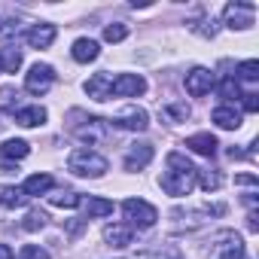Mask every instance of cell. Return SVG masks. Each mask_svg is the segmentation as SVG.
Here are the masks:
<instances>
[{
	"instance_id": "cell-2",
	"label": "cell",
	"mask_w": 259,
	"mask_h": 259,
	"mask_svg": "<svg viewBox=\"0 0 259 259\" xmlns=\"http://www.w3.org/2000/svg\"><path fill=\"white\" fill-rule=\"evenodd\" d=\"M67 168H70V174H76V177H92V180H98V177L107 174V159L98 156V153H92V150H85V147H79V150L70 153Z\"/></svg>"
},
{
	"instance_id": "cell-8",
	"label": "cell",
	"mask_w": 259,
	"mask_h": 259,
	"mask_svg": "<svg viewBox=\"0 0 259 259\" xmlns=\"http://www.w3.org/2000/svg\"><path fill=\"white\" fill-rule=\"evenodd\" d=\"M217 253H220L223 259H247L244 241H241V235H235V232H220V235H217Z\"/></svg>"
},
{
	"instance_id": "cell-34",
	"label": "cell",
	"mask_w": 259,
	"mask_h": 259,
	"mask_svg": "<svg viewBox=\"0 0 259 259\" xmlns=\"http://www.w3.org/2000/svg\"><path fill=\"white\" fill-rule=\"evenodd\" d=\"M235 183H238V186H256V177H253V174H238Z\"/></svg>"
},
{
	"instance_id": "cell-37",
	"label": "cell",
	"mask_w": 259,
	"mask_h": 259,
	"mask_svg": "<svg viewBox=\"0 0 259 259\" xmlns=\"http://www.w3.org/2000/svg\"><path fill=\"white\" fill-rule=\"evenodd\" d=\"M0 128H4V122H0Z\"/></svg>"
},
{
	"instance_id": "cell-23",
	"label": "cell",
	"mask_w": 259,
	"mask_h": 259,
	"mask_svg": "<svg viewBox=\"0 0 259 259\" xmlns=\"http://www.w3.org/2000/svg\"><path fill=\"white\" fill-rule=\"evenodd\" d=\"M28 153H31V144L28 141H19V138L16 141H7L4 147H0V156H4V159H16V162L25 159Z\"/></svg>"
},
{
	"instance_id": "cell-35",
	"label": "cell",
	"mask_w": 259,
	"mask_h": 259,
	"mask_svg": "<svg viewBox=\"0 0 259 259\" xmlns=\"http://www.w3.org/2000/svg\"><path fill=\"white\" fill-rule=\"evenodd\" d=\"M247 229H250V232H256V229H259V223H256V210H250V213H247Z\"/></svg>"
},
{
	"instance_id": "cell-26",
	"label": "cell",
	"mask_w": 259,
	"mask_h": 259,
	"mask_svg": "<svg viewBox=\"0 0 259 259\" xmlns=\"http://www.w3.org/2000/svg\"><path fill=\"white\" fill-rule=\"evenodd\" d=\"M238 79H244V82H256V79H259V61H256V58L241 61V64H238Z\"/></svg>"
},
{
	"instance_id": "cell-19",
	"label": "cell",
	"mask_w": 259,
	"mask_h": 259,
	"mask_svg": "<svg viewBox=\"0 0 259 259\" xmlns=\"http://www.w3.org/2000/svg\"><path fill=\"white\" fill-rule=\"evenodd\" d=\"M22 67V52L16 46H4L0 49V73H16Z\"/></svg>"
},
{
	"instance_id": "cell-17",
	"label": "cell",
	"mask_w": 259,
	"mask_h": 259,
	"mask_svg": "<svg viewBox=\"0 0 259 259\" xmlns=\"http://www.w3.org/2000/svg\"><path fill=\"white\" fill-rule=\"evenodd\" d=\"M98 43L95 40H89V37H79L76 43H73V49H70V55H73V61H79V64H89V61H95L98 58Z\"/></svg>"
},
{
	"instance_id": "cell-38",
	"label": "cell",
	"mask_w": 259,
	"mask_h": 259,
	"mask_svg": "<svg viewBox=\"0 0 259 259\" xmlns=\"http://www.w3.org/2000/svg\"><path fill=\"white\" fill-rule=\"evenodd\" d=\"M0 31H4V25H0Z\"/></svg>"
},
{
	"instance_id": "cell-9",
	"label": "cell",
	"mask_w": 259,
	"mask_h": 259,
	"mask_svg": "<svg viewBox=\"0 0 259 259\" xmlns=\"http://www.w3.org/2000/svg\"><path fill=\"white\" fill-rule=\"evenodd\" d=\"M210 89H213V73L207 67H195V70L186 73V92L192 98H204Z\"/></svg>"
},
{
	"instance_id": "cell-6",
	"label": "cell",
	"mask_w": 259,
	"mask_h": 259,
	"mask_svg": "<svg viewBox=\"0 0 259 259\" xmlns=\"http://www.w3.org/2000/svg\"><path fill=\"white\" fill-rule=\"evenodd\" d=\"M52 82H55V70L49 64H34L28 70V76H25V89L31 95H46L52 89Z\"/></svg>"
},
{
	"instance_id": "cell-22",
	"label": "cell",
	"mask_w": 259,
	"mask_h": 259,
	"mask_svg": "<svg viewBox=\"0 0 259 259\" xmlns=\"http://www.w3.org/2000/svg\"><path fill=\"white\" fill-rule=\"evenodd\" d=\"M82 204H85V213H89V220H95V217H110V213H113V201H107V198H98V195H89Z\"/></svg>"
},
{
	"instance_id": "cell-5",
	"label": "cell",
	"mask_w": 259,
	"mask_h": 259,
	"mask_svg": "<svg viewBox=\"0 0 259 259\" xmlns=\"http://www.w3.org/2000/svg\"><path fill=\"white\" fill-rule=\"evenodd\" d=\"M147 92V79L144 76H138V73H119L116 79H113V85H110V98L116 95V98H138V95H144Z\"/></svg>"
},
{
	"instance_id": "cell-28",
	"label": "cell",
	"mask_w": 259,
	"mask_h": 259,
	"mask_svg": "<svg viewBox=\"0 0 259 259\" xmlns=\"http://www.w3.org/2000/svg\"><path fill=\"white\" fill-rule=\"evenodd\" d=\"M125 37H128V28H125L122 22H116V25H107V28H104V40H107V43H122Z\"/></svg>"
},
{
	"instance_id": "cell-14",
	"label": "cell",
	"mask_w": 259,
	"mask_h": 259,
	"mask_svg": "<svg viewBox=\"0 0 259 259\" xmlns=\"http://www.w3.org/2000/svg\"><path fill=\"white\" fill-rule=\"evenodd\" d=\"M110 85H113L110 73H107V70H101V73H95V76L85 82V92H89V98H92V101H107V98H110Z\"/></svg>"
},
{
	"instance_id": "cell-10",
	"label": "cell",
	"mask_w": 259,
	"mask_h": 259,
	"mask_svg": "<svg viewBox=\"0 0 259 259\" xmlns=\"http://www.w3.org/2000/svg\"><path fill=\"white\" fill-rule=\"evenodd\" d=\"M153 162V144H135L125 153V171H144Z\"/></svg>"
},
{
	"instance_id": "cell-21",
	"label": "cell",
	"mask_w": 259,
	"mask_h": 259,
	"mask_svg": "<svg viewBox=\"0 0 259 259\" xmlns=\"http://www.w3.org/2000/svg\"><path fill=\"white\" fill-rule=\"evenodd\" d=\"M49 189H52V177H49V174H34V177H28L25 186H22L25 195H46Z\"/></svg>"
},
{
	"instance_id": "cell-33",
	"label": "cell",
	"mask_w": 259,
	"mask_h": 259,
	"mask_svg": "<svg viewBox=\"0 0 259 259\" xmlns=\"http://www.w3.org/2000/svg\"><path fill=\"white\" fill-rule=\"evenodd\" d=\"M241 98H244V110H247V113H256V110H259V95H256V92H247V95H241Z\"/></svg>"
},
{
	"instance_id": "cell-15",
	"label": "cell",
	"mask_w": 259,
	"mask_h": 259,
	"mask_svg": "<svg viewBox=\"0 0 259 259\" xmlns=\"http://www.w3.org/2000/svg\"><path fill=\"white\" fill-rule=\"evenodd\" d=\"M210 119H213L220 128H226V132H232V128H241V113H238L232 104H220V107L210 113Z\"/></svg>"
},
{
	"instance_id": "cell-27",
	"label": "cell",
	"mask_w": 259,
	"mask_h": 259,
	"mask_svg": "<svg viewBox=\"0 0 259 259\" xmlns=\"http://www.w3.org/2000/svg\"><path fill=\"white\" fill-rule=\"evenodd\" d=\"M46 220H49V217H46L43 210H31V213L22 220V229H25V232H40V229L46 226Z\"/></svg>"
},
{
	"instance_id": "cell-11",
	"label": "cell",
	"mask_w": 259,
	"mask_h": 259,
	"mask_svg": "<svg viewBox=\"0 0 259 259\" xmlns=\"http://www.w3.org/2000/svg\"><path fill=\"white\" fill-rule=\"evenodd\" d=\"M107 119H85V125L82 128H76V138L79 141H89V144H104L107 141Z\"/></svg>"
},
{
	"instance_id": "cell-16",
	"label": "cell",
	"mask_w": 259,
	"mask_h": 259,
	"mask_svg": "<svg viewBox=\"0 0 259 259\" xmlns=\"http://www.w3.org/2000/svg\"><path fill=\"white\" fill-rule=\"evenodd\" d=\"M186 147H189L192 153H198V156H207V159H213L220 144H217V138H213V135H204V132H201V135H192V138L186 141Z\"/></svg>"
},
{
	"instance_id": "cell-7",
	"label": "cell",
	"mask_w": 259,
	"mask_h": 259,
	"mask_svg": "<svg viewBox=\"0 0 259 259\" xmlns=\"http://www.w3.org/2000/svg\"><path fill=\"white\" fill-rule=\"evenodd\" d=\"M113 125H116V128H125V132H147V128H150V116H147V110H141V107H125V110L113 119Z\"/></svg>"
},
{
	"instance_id": "cell-36",
	"label": "cell",
	"mask_w": 259,
	"mask_h": 259,
	"mask_svg": "<svg viewBox=\"0 0 259 259\" xmlns=\"http://www.w3.org/2000/svg\"><path fill=\"white\" fill-rule=\"evenodd\" d=\"M16 253H13V247L10 244H0V259H13Z\"/></svg>"
},
{
	"instance_id": "cell-1",
	"label": "cell",
	"mask_w": 259,
	"mask_h": 259,
	"mask_svg": "<svg viewBox=\"0 0 259 259\" xmlns=\"http://www.w3.org/2000/svg\"><path fill=\"white\" fill-rule=\"evenodd\" d=\"M195 180H198V168L186 156L168 153V171L162 174V189L174 198H183L195 189Z\"/></svg>"
},
{
	"instance_id": "cell-3",
	"label": "cell",
	"mask_w": 259,
	"mask_h": 259,
	"mask_svg": "<svg viewBox=\"0 0 259 259\" xmlns=\"http://www.w3.org/2000/svg\"><path fill=\"white\" fill-rule=\"evenodd\" d=\"M122 213H125V220H128V226H138V229H153L156 226V220H159V210L150 204V201H144V198H128L125 204H122Z\"/></svg>"
},
{
	"instance_id": "cell-4",
	"label": "cell",
	"mask_w": 259,
	"mask_h": 259,
	"mask_svg": "<svg viewBox=\"0 0 259 259\" xmlns=\"http://www.w3.org/2000/svg\"><path fill=\"white\" fill-rule=\"evenodd\" d=\"M223 16H226V28H232V31H247V28L253 25V19H256V4L235 0V4H229V7L223 10Z\"/></svg>"
},
{
	"instance_id": "cell-12",
	"label": "cell",
	"mask_w": 259,
	"mask_h": 259,
	"mask_svg": "<svg viewBox=\"0 0 259 259\" xmlns=\"http://www.w3.org/2000/svg\"><path fill=\"white\" fill-rule=\"evenodd\" d=\"M25 40H28L31 49H49L55 43V25H34L25 34Z\"/></svg>"
},
{
	"instance_id": "cell-18",
	"label": "cell",
	"mask_w": 259,
	"mask_h": 259,
	"mask_svg": "<svg viewBox=\"0 0 259 259\" xmlns=\"http://www.w3.org/2000/svg\"><path fill=\"white\" fill-rule=\"evenodd\" d=\"M16 122L25 128H37L46 122V110L43 107H22V110H16Z\"/></svg>"
},
{
	"instance_id": "cell-32",
	"label": "cell",
	"mask_w": 259,
	"mask_h": 259,
	"mask_svg": "<svg viewBox=\"0 0 259 259\" xmlns=\"http://www.w3.org/2000/svg\"><path fill=\"white\" fill-rule=\"evenodd\" d=\"M22 259H49V253L46 250H40V247H34V244H28V247H22V253H19Z\"/></svg>"
},
{
	"instance_id": "cell-24",
	"label": "cell",
	"mask_w": 259,
	"mask_h": 259,
	"mask_svg": "<svg viewBox=\"0 0 259 259\" xmlns=\"http://www.w3.org/2000/svg\"><path fill=\"white\" fill-rule=\"evenodd\" d=\"M49 198V204H55V207H76V204H82V195L79 192H70V189H58V192H52V195H46Z\"/></svg>"
},
{
	"instance_id": "cell-29",
	"label": "cell",
	"mask_w": 259,
	"mask_h": 259,
	"mask_svg": "<svg viewBox=\"0 0 259 259\" xmlns=\"http://www.w3.org/2000/svg\"><path fill=\"white\" fill-rule=\"evenodd\" d=\"M220 98H226V104H229L232 98H241V89H238V79H235V76H226V79L220 82Z\"/></svg>"
},
{
	"instance_id": "cell-31",
	"label": "cell",
	"mask_w": 259,
	"mask_h": 259,
	"mask_svg": "<svg viewBox=\"0 0 259 259\" xmlns=\"http://www.w3.org/2000/svg\"><path fill=\"white\" fill-rule=\"evenodd\" d=\"M165 113H168L174 122H186V119H189V107H186V104H168Z\"/></svg>"
},
{
	"instance_id": "cell-20",
	"label": "cell",
	"mask_w": 259,
	"mask_h": 259,
	"mask_svg": "<svg viewBox=\"0 0 259 259\" xmlns=\"http://www.w3.org/2000/svg\"><path fill=\"white\" fill-rule=\"evenodd\" d=\"M28 195L19 189V186H0V207H25Z\"/></svg>"
},
{
	"instance_id": "cell-25",
	"label": "cell",
	"mask_w": 259,
	"mask_h": 259,
	"mask_svg": "<svg viewBox=\"0 0 259 259\" xmlns=\"http://www.w3.org/2000/svg\"><path fill=\"white\" fill-rule=\"evenodd\" d=\"M195 183H201L204 192H217L223 186V174L220 171H198V180Z\"/></svg>"
},
{
	"instance_id": "cell-30",
	"label": "cell",
	"mask_w": 259,
	"mask_h": 259,
	"mask_svg": "<svg viewBox=\"0 0 259 259\" xmlns=\"http://www.w3.org/2000/svg\"><path fill=\"white\" fill-rule=\"evenodd\" d=\"M19 107V92L16 89H0V110H13Z\"/></svg>"
},
{
	"instance_id": "cell-13",
	"label": "cell",
	"mask_w": 259,
	"mask_h": 259,
	"mask_svg": "<svg viewBox=\"0 0 259 259\" xmlns=\"http://www.w3.org/2000/svg\"><path fill=\"white\" fill-rule=\"evenodd\" d=\"M104 238H107L110 247H128L132 238H135V229L128 226V223H113V226L104 229Z\"/></svg>"
}]
</instances>
